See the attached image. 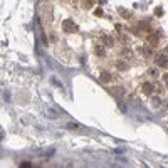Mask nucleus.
Segmentation results:
<instances>
[{"label":"nucleus","instance_id":"nucleus-1","mask_svg":"<svg viewBox=\"0 0 168 168\" xmlns=\"http://www.w3.org/2000/svg\"><path fill=\"white\" fill-rule=\"evenodd\" d=\"M62 30L67 34H74V32H78V24H74V20L71 19H66L62 22Z\"/></svg>","mask_w":168,"mask_h":168},{"label":"nucleus","instance_id":"nucleus-2","mask_svg":"<svg viewBox=\"0 0 168 168\" xmlns=\"http://www.w3.org/2000/svg\"><path fill=\"white\" fill-rule=\"evenodd\" d=\"M155 62H156L158 67H168V56L167 54H156Z\"/></svg>","mask_w":168,"mask_h":168},{"label":"nucleus","instance_id":"nucleus-3","mask_svg":"<svg viewBox=\"0 0 168 168\" xmlns=\"http://www.w3.org/2000/svg\"><path fill=\"white\" fill-rule=\"evenodd\" d=\"M153 91H155V86H153L151 82H145V84L141 86V93H143L145 96H150Z\"/></svg>","mask_w":168,"mask_h":168},{"label":"nucleus","instance_id":"nucleus-4","mask_svg":"<svg viewBox=\"0 0 168 168\" xmlns=\"http://www.w3.org/2000/svg\"><path fill=\"white\" fill-rule=\"evenodd\" d=\"M101 42H103L104 47H113V46H114V40L111 39L109 35H103V37H101Z\"/></svg>","mask_w":168,"mask_h":168},{"label":"nucleus","instance_id":"nucleus-5","mask_svg":"<svg viewBox=\"0 0 168 168\" xmlns=\"http://www.w3.org/2000/svg\"><path fill=\"white\" fill-rule=\"evenodd\" d=\"M99 79L103 81V82H109V81H111V74L104 71V72H101V76H99Z\"/></svg>","mask_w":168,"mask_h":168},{"label":"nucleus","instance_id":"nucleus-6","mask_svg":"<svg viewBox=\"0 0 168 168\" xmlns=\"http://www.w3.org/2000/svg\"><path fill=\"white\" fill-rule=\"evenodd\" d=\"M116 67H118L119 71H126L128 69V64H126L124 61H118V62H116Z\"/></svg>","mask_w":168,"mask_h":168},{"label":"nucleus","instance_id":"nucleus-7","mask_svg":"<svg viewBox=\"0 0 168 168\" xmlns=\"http://www.w3.org/2000/svg\"><path fill=\"white\" fill-rule=\"evenodd\" d=\"M151 106H153V108H160V106H161V99L155 96V98L151 99Z\"/></svg>","mask_w":168,"mask_h":168},{"label":"nucleus","instance_id":"nucleus-8","mask_svg":"<svg viewBox=\"0 0 168 168\" xmlns=\"http://www.w3.org/2000/svg\"><path fill=\"white\" fill-rule=\"evenodd\" d=\"M139 52H141V56H145V57H148L150 54H151L150 47H139Z\"/></svg>","mask_w":168,"mask_h":168},{"label":"nucleus","instance_id":"nucleus-9","mask_svg":"<svg viewBox=\"0 0 168 168\" xmlns=\"http://www.w3.org/2000/svg\"><path fill=\"white\" fill-rule=\"evenodd\" d=\"M94 52H96V56H99V57H101V56H104V47L96 46V47H94Z\"/></svg>","mask_w":168,"mask_h":168},{"label":"nucleus","instance_id":"nucleus-10","mask_svg":"<svg viewBox=\"0 0 168 168\" xmlns=\"http://www.w3.org/2000/svg\"><path fill=\"white\" fill-rule=\"evenodd\" d=\"M148 74L151 76V78H158V76H160L158 69H150V71H148Z\"/></svg>","mask_w":168,"mask_h":168},{"label":"nucleus","instance_id":"nucleus-11","mask_svg":"<svg viewBox=\"0 0 168 168\" xmlns=\"http://www.w3.org/2000/svg\"><path fill=\"white\" fill-rule=\"evenodd\" d=\"M155 15H158V17H161V15H163V10L160 9V7H156V9H155Z\"/></svg>","mask_w":168,"mask_h":168},{"label":"nucleus","instance_id":"nucleus-12","mask_svg":"<svg viewBox=\"0 0 168 168\" xmlns=\"http://www.w3.org/2000/svg\"><path fill=\"white\" fill-rule=\"evenodd\" d=\"M113 93H114V94H123V89L121 88H114L113 89Z\"/></svg>","mask_w":168,"mask_h":168},{"label":"nucleus","instance_id":"nucleus-13","mask_svg":"<svg viewBox=\"0 0 168 168\" xmlns=\"http://www.w3.org/2000/svg\"><path fill=\"white\" fill-rule=\"evenodd\" d=\"M163 81H165V86H167V89H168V74L163 76Z\"/></svg>","mask_w":168,"mask_h":168},{"label":"nucleus","instance_id":"nucleus-14","mask_svg":"<svg viewBox=\"0 0 168 168\" xmlns=\"http://www.w3.org/2000/svg\"><path fill=\"white\" fill-rule=\"evenodd\" d=\"M165 54H167V56H168V49H167V52H165Z\"/></svg>","mask_w":168,"mask_h":168}]
</instances>
